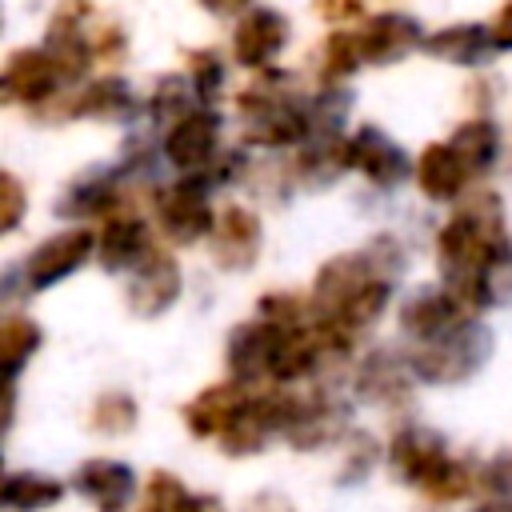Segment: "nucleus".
I'll return each instance as SVG.
<instances>
[{"instance_id":"28","label":"nucleus","mask_w":512,"mask_h":512,"mask_svg":"<svg viewBox=\"0 0 512 512\" xmlns=\"http://www.w3.org/2000/svg\"><path fill=\"white\" fill-rule=\"evenodd\" d=\"M40 344H44V332H40V324L32 320V316H4V324H0V360H4V376H8V384L20 376V368L40 352Z\"/></svg>"},{"instance_id":"19","label":"nucleus","mask_w":512,"mask_h":512,"mask_svg":"<svg viewBox=\"0 0 512 512\" xmlns=\"http://www.w3.org/2000/svg\"><path fill=\"white\" fill-rule=\"evenodd\" d=\"M88 8L84 4H64L52 24H48V36H44V48L52 52V60L60 64L64 80H80L88 72V64L96 60L92 52V32H88Z\"/></svg>"},{"instance_id":"3","label":"nucleus","mask_w":512,"mask_h":512,"mask_svg":"<svg viewBox=\"0 0 512 512\" xmlns=\"http://www.w3.org/2000/svg\"><path fill=\"white\" fill-rule=\"evenodd\" d=\"M488 356H492V332L476 316H468L456 328L412 344L408 364L412 376L424 384H464L488 364Z\"/></svg>"},{"instance_id":"18","label":"nucleus","mask_w":512,"mask_h":512,"mask_svg":"<svg viewBox=\"0 0 512 512\" xmlns=\"http://www.w3.org/2000/svg\"><path fill=\"white\" fill-rule=\"evenodd\" d=\"M412 176H416V188H420L428 200H436V204L460 200L464 188L472 184V168L460 160V152L452 148V140H432V144H424L420 156H416Z\"/></svg>"},{"instance_id":"6","label":"nucleus","mask_w":512,"mask_h":512,"mask_svg":"<svg viewBox=\"0 0 512 512\" xmlns=\"http://www.w3.org/2000/svg\"><path fill=\"white\" fill-rule=\"evenodd\" d=\"M96 256V232L88 224H72V228H60L52 232L48 240H40L24 264H20V276L32 292H48L52 284L68 280L80 264H88Z\"/></svg>"},{"instance_id":"1","label":"nucleus","mask_w":512,"mask_h":512,"mask_svg":"<svg viewBox=\"0 0 512 512\" xmlns=\"http://www.w3.org/2000/svg\"><path fill=\"white\" fill-rule=\"evenodd\" d=\"M508 244L504 204L496 192H472L440 228H436V268L444 288L476 316V284L496 248Z\"/></svg>"},{"instance_id":"23","label":"nucleus","mask_w":512,"mask_h":512,"mask_svg":"<svg viewBox=\"0 0 512 512\" xmlns=\"http://www.w3.org/2000/svg\"><path fill=\"white\" fill-rule=\"evenodd\" d=\"M424 52L440 64H456V68H480L488 60V52H496L492 44V28L464 20V24H444L436 32L424 36Z\"/></svg>"},{"instance_id":"11","label":"nucleus","mask_w":512,"mask_h":512,"mask_svg":"<svg viewBox=\"0 0 512 512\" xmlns=\"http://www.w3.org/2000/svg\"><path fill=\"white\" fill-rule=\"evenodd\" d=\"M284 44H288V16L268 4H252L232 28V60L248 72H268L284 52Z\"/></svg>"},{"instance_id":"8","label":"nucleus","mask_w":512,"mask_h":512,"mask_svg":"<svg viewBox=\"0 0 512 512\" xmlns=\"http://www.w3.org/2000/svg\"><path fill=\"white\" fill-rule=\"evenodd\" d=\"M220 128H224L220 112H216L212 104H200V108H192L184 120H176L172 128H164L160 152H164V160H168L176 172L196 176V172H204V168L220 156Z\"/></svg>"},{"instance_id":"41","label":"nucleus","mask_w":512,"mask_h":512,"mask_svg":"<svg viewBox=\"0 0 512 512\" xmlns=\"http://www.w3.org/2000/svg\"><path fill=\"white\" fill-rule=\"evenodd\" d=\"M476 512H512V496H488Z\"/></svg>"},{"instance_id":"15","label":"nucleus","mask_w":512,"mask_h":512,"mask_svg":"<svg viewBox=\"0 0 512 512\" xmlns=\"http://www.w3.org/2000/svg\"><path fill=\"white\" fill-rule=\"evenodd\" d=\"M152 232L140 212L116 208L112 216L100 220L96 228V260L104 272H132L148 252H152Z\"/></svg>"},{"instance_id":"20","label":"nucleus","mask_w":512,"mask_h":512,"mask_svg":"<svg viewBox=\"0 0 512 512\" xmlns=\"http://www.w3.org/2000/svg\"><path fill=\"white\" fill-rule=\"evenodd\" d=\"M68 120H100V124H124L136 116V92L124 76H96L64 104Z\"/></svg>"},{"instance_id":"29","label":"nucleus","mask_w":512,"mask_h":512,"mask_svg":"<svg viewBox=\"0 0 512 512\" xmlns=\"http://www.w3.org/2000/svg\"><path fill=\"white\" fill-rule=\"evenodd\" d=\"M60 496H64V484L44 472H12L0 492L8 512H40V508H52Z\"/></svg>"},{"instance_id":"36","label":"nucleus","mask_w":512,"mask_h":512,"mask_svg":"<svg viewBox=\"0 0 512 512\" xmlns=\"http://www.w3.org/2000/svg\"><path fill=\"white\" fill-rule=\"evenodd\" d=\"M24 212H28L24 184H20L16 172H4V176H0V232H4V236L16 232L20 220H24Z\"/></svg>"},{"instance_id":"37","label":"nucleus","mask_w":512,"mask_h":512,"mask_svg":"<svg viewBox=\"0 0 512 512\" xmlns=\"http://www.w3.org/2000/svg\"><path fill=\"white\" fill-rule=\"evenodd\" d=\"M364 12V0H316V16L332 20V24H344V20H356Z\"/></svg>"},{"instance_id":"25","label":"nucleus","mask_w":512,"mask_h":512,"mask_svg":"<svg viewBox=\"0 0 512 512\" xmlns=\"http://www.w3.org/2000/svg\"><path fill=\"white\" fill-rule=\"evenodd\" d=\"M244 400H248V384H240V380L208 384V388H204L200 396H192V404L184 408V424H188L192 436H216V440H220Z\"/></svg>"},{"instance_id":"13","label":"nucleus","mask_w":512,"mask_h":512,"mask_svg":"<svg viewBox=\"0 0 512 512\" xmlns=\"http://www.w3.org/2000/svg\"><path fill=\"white\" fill-rule=\"evenodd\" d=\"M212 264L224 272H248L260 256L264 244V228L260 216L244 204H224L216 212V228H212Z\"/></svg>"},{"instance_id":"24","label":"nucleus","mask_w":512,"mask_h":512,"mask_svg":"<svg viewBox=\"0 0 512 512\" xmlns=\"http://www.w3.org/2000/svg\"><path fill=\"white\" fill-rule=\"evenodd\" d=\"M412 364L408 356H396V352H372L360 360L356 368V392L372 404H404L408 400V388H412Z\"/></svg>"},{"instance_id":"16","label":"nucleus","mask_w":512,"mask_h":512,"mask_svg":"<svg viewBox=\"0 0 512 512\" xmlns=\"http://www.w3.org/2000/svg\"><path fill=\"white\" fill-rule=\"evenodd\" d=\"M120 200H124L120 168H88L64 188V196L56 200V212L76 224H88V220L100 224L104 216H112L120 208Z\"/></svg>"},{"instance_id":"14","label":"nucleus","mask_w":512,"mask_h":512,"mask_svg":"<svg viewBox=\"0 0 512 512\" xmlns=\"http://www.w3.org/2000/svg\"><path fill=\"white\" fill-rule=\"evenodd\" d=\"M356 48H360L364 64L388 68V64L404 60L408 52L424 48V28L408 12H380V16H368L356 28Z\"/></svg>"},{"instance_id":"31","label":"nucleus","mask_w":512,"mask_h":512,"mask_svg":"<svg viewBox=\"0 0 512 512\" xmlns=\"http://www.w3.org/2000/svg\"><path fill=\"white\" fill-rule=\"evenodd\" d=\"M356 68H364L360 48H356V32H344V28L332 32L324 40V52H320V76L328 84H336V80H348Z\"/></svg>"},{"instance_id":"39","label":"nucleus","mask_w":512,"mask_h":512,"mask_svg":"<svg viewBox=\"0 0 512 512\" xmlns=\"http://www.w3.org/2000/svg\"><path fill=\"white\" fill-rule=\"evenodd\" d=\"M204 12H212V16H244L256 0H196Z\"/></svg>"},{"instance_id":"2","label":"nucleus","mask_w":512,"mask_h":512,"mask_svg":"<svg viewBox=\"0 0 512 512\" xmlns=\"http://www.w3.org/2000/svg\"><path fill=\"white\" fill-rule=\"evenodd\" d=\"M240 120H244V140L256 148H288L312 136V112L304 100H292L284 80L268 68L260 72L256 84H248L236 96Z\"/></svg>"},{"instance_id":"9","label":"nucleus","mask_w":512,"mask_h":512,"mask_svg":"<svg viewBox=\"0 0 512 512\" xmlns=\"http://www.w3.org/2000/svg\"><path fill=\"white\" fill-rule=\"evenodd\" d=\"M64 72L60 64L52 60V52L44 44H28V48H16L8 52L4 60V76H0V92H4V104H28V108H40L48 100H56V92L64 88Z\"/></svg>"},{"instance_id":"26","label":"nucleus","mask_w":512,"mask_h":512,"mask_svg":"<svg viewBox=\"0 0 512 512\" xmlns=\"http://www.w3.org/2000/svg\"><path fill=\"white\" fill-rule=\"evenodd\" d=\"M452 148H456L460 160L472 168V176H484V172L496 168L504 140H500V128H496L488 116H472V120H464V124L452 132Z\"/></svg>"},{"instance_id":"38","label":"nucleus","mask_w":512,"mask_h":512,"mask_svg":"<svg viewBox=\"0 0 512 512\" xmlns=\"http://www.w3.org/2000/svg\"><path fill=\"white\" fill-rule=\"evenodd\" d=\"M492 44H496V52H512V0H504L500 8H496V16H492Z\"/></svg>"},{"instance_id":"10","label":"nucleus","mask_w":512,"mask_h":512,"mask_svg":"<svg viewBox=\"0 0 512 512\" xmlns=\"http://www.w3.org/2000/svg\"><path fill=\"white\" fill-rule=\"evenodd\" d=\"M344 160L352 172H360L372 188H384V192L400 188L408 180V172L416 168L408 160V152L392 136H384L376 124H364L352 136H344Z\"/></svg>"},{"instance_id":"17","label":"nucleus","mask_w":512,"mask_h":512,"mask_svg":"<svg viewBox=\"0 0 512 512\" xmlns=\"http://www.w3.org/2000/svg\"><path fill=\"white\" fill-rule=\"evenodd\" d=\"M448 460H452V456H448L444 440H440L432 428L408 424V428H400V432L388 440V464H392V472H396L404 484L424 488Z\"/></svg>"},{"instance_id":"27","label":"nucleus","mask_w":512,"mask_h":512,"mask_svg":"<svg viewBox=\"0 0 512 512\" xmlns=\"http://www.w3.org/2000/svg\"><path fill=\"white\" fill-rule=\"evenodd\" d=\"M192 108H200V96H196V84L188 80V72H168L152 84V96H148V116L152 124L160 128H172L176 120H184Z\"/></svg>"},{"instance_id":"4","label":"nucleus","mask_w":512,"mask_h":512,"mask_svg":"<svg viewBox=\"0 0 512 512\" xmlns=\"http://www.w3.org/2000/svg\"><path fill=\"white\" fill-rule=\"evenodd\" d=\"M156 224L160 232L188 248V244H200L204 236H212L216 228V208H212V184L200 180V176H180L164 188H156Z\"/></svg>"},{"instance_id":"40","label":"nucleus","mask_w":512,"mask_h":512,"mask_svg":"<svg viewBox=\"0 0 512 512\" xmlns=\"http://www.w3.org/2000/svg\"><path fill=\"white\" fill-rule=\"evenodd\" d=\"M184 512H224V504H220L216 496H192Z\"/></svg>"},{"instance_id":"7","label":"nucleus","mask_w":512,"mask_h":512,"mask_svg":"<svg viewBox=\"0 0 512 512\" xmlns=\"http://www.w3.org/2000/svg\"><path fill=\"white\" fill-rule=\"evenodd\" d=\"M124 304L132 316L140 320H156L164 316L180 292H184V272H180V260L164 248H152L132 272H124Z\"/></svg>"},{"instance_id":"21","label":"nucleus","mask_w":512,"mask_h":512,"mask_svg":"<svg viewBox=\"0 0 512 512\" xmlns=\"http://www.w3.org/2000/svg\"><path fill=\"white\" fill-rule=\"evenodd\" d=\"M468 316H472V312L440 284V288H424V292H416V296L404 300V308H400V328H404V336H412V340L420 344V340H432V336L456 328V324L468 320Z\"/></svg>"},{"instance_id":"35","label":"nucleus","mask_w":512,"mask_h":512,"mask_svg":"<svg viewBox=\"0 0 512 512\" xmlns=\"http://www.w3.org/2000/svg\"><path fill=\"white\" fill-rule=\"evenodd\" d=\"M472 492V472H468V464H460V460H448L428 484H424V496L428 500H460V496H468Z\"/></svg>"},{"instance_id":"34","label":"nucleus","mask_w":512,"mask_h":512,"mask_svg":"<svg viewBox=\"0 0 512 512\" xmlns=\"http://www.w3.org/2000/svg\"><path fill=\"white\" fill-rule=\"evenodd\" d=\"M188 80L196 84L200 104H212L220 96V88H224V60H220V52H212V48L188 52Z\"/></svg>"},{"instance_id":"32","label":"nucleus","mask_w":512,"mask_h":512,"mask_svg":"<svg viewBox=\"0 0 512 512\" xmlns=\"http://www.w3.org/2000/svg\"><path fill=\"white\" fill-rule=\"evenodd\" d=\"M136 424V400L128 392H104L92 404V428L104 436H120Z\"/></svg>"},{"instance_id":"22","label":"nucleus","mask_w":512,"mask_h":512,"mask_svg":"<svg viewBox=\"0 0 512 512\" xmlns=\"http://www.w3.org/2000/svg\"><path fill=\"white\" fill-rule=\"evenodd\" d=\"M72 484L96 512H124L136 492V472L120 460H84L76 468Z\"/></svg>"},{"instance_id":"30","label":"nucleus","mask_w":512,"mask_h":512,"mask_svg":"<svg viewBox=\"0 0 512 512\" xmlns=\"http://www.w3.org/2000/svg\"><path fill=\"white\" fill-rule=\"evenodd\" d=\"M508 304H512V240L492 252V260L484 264L480 284H476V312L508 308Z\"/></svg>"},{"instance_id":"12","label":"nucleus","mask_w":512,"mask_h":512,"mask_svg":"<svg viewBox=\"0 0 512 512\" xmlns=\"http://www.w3.org/2000/svg\"><path fill=\"white\" fill-rule=\"evenodd\" d=\"M280 336H284V328H276V324H272V320H264V316L236 324V328L228 332V344H224L228 376H232V380H240V384L272 380V364H276Z\"/></svg>"},{"instance_id":"33","label":"nucleus","mask_w":512,"mask_h":512,"mask_svg":"<svg viewBox=\"0 0 512 512\" xmlns=\"http://www.w3.org/2000/svg\"><path fill=\"white\" fill-rule=\"evenodd\" d=\"M188 500H192V492L180 484V476H172V472H152L148 484H144L140 508H144V512H184Z\"/></svg>"},{"instance_id":"5","label":"nucleus","mask_w":512,"mask_h":512,"mask_svg":"<svg viewBox=\"0 0 512 512\" xmlns=\"http://www.w3.org/2000/svg\"><path fill=\"white\" fill-rule=\"evenodd\" d=\"M372 276H392V272H384V264L376 256H368V252H340V256L324 260L320 272H316V280H312V296H308L312 320L316 324L340 320V312L356 300V292Z\"/></svg>"}]
</instances>
